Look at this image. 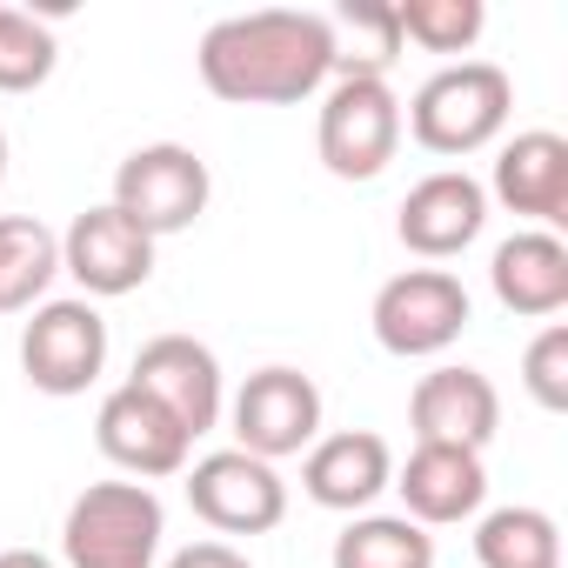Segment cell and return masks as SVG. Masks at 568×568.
I'll use <instances>...</instances> for the list:
<instances>
[{
  "instance_id": "cell-12",
  "label": "cell",
  "mask_w": 568,
  "mask_h": 568,
  "mask_svg": "<svg viewBox=\"0 0 568 568\" xmlns=\"http://www.w3.org/2000/svg\"><path fill=\"white\" fill-rule=\"evenodd\" d=\"M94 442H101V455L114 462V468H128L134 481H161V475H181L187 468V428L154 402V395H141L134 382H121L108 402H101V415H94Z\"/></svg>"
},
{
  "instance_id": "cell-23",
  "label": "cell",
  "mask_w": 568,
  "mask_h": 568,
  "mask_svg": "<svg viewBox=\"0 0 568 568\" xmlns=\"http://www.w3.org/2000/svg\"><path fill=\"white\" fill-rule=\"evenodd\" d=\"M61 68V41L41 14L28 8H0V94H34Z\"/></svg>"
},
{
  "instance_id": "cell-25",
  "label": "cell",
  "mask_w": 568,
  "mask_h": 568,
  "mask_svg": "<svg viewBox=\"0 0 568 568\" xmlns=\"http://www.w3.org/2000/svg\"><path fill=\"white\" fill-rule=\"evenodd\" d=\"M521 388H528L548 415L568 408V322H548V328L528 342V355H521Z\"/></svg>"
},
{
  "instance_id": "cell-11",
  "label": "cell",
  "mask_w": 568,
  "mask_h": 568,
  "mask_svg": "<svg viewBox=\"0 0 568 568\" xmlns=\"http://www.w3.org/2000/svg\"><path fill=\"white\" fill-rule=\"evenodd\" d=\"M128 382H134L141 395H154V402L187 428V442L207 435V428L221 422V408H227L221 362H214V348L194 342V335H154V342L134 355V375H128Z\"/></svg>"
},
{
  "instance_id": "cell-17",
  "label": "cell",
  "mask_w": 568,
  "mask_h": 568,
  "mask_svg": "<svg viewBox=\"0 0 568 568\" xmlns=\"http://www.w3.org/2000/svg\"><path fill=\"white\" fill-rule=\"evenodd\" d=\"M488 288H495V302H501L508 315H521V322L561 315V308H568V247H561V234H548V227L508 234V241L488 254Z\"/></svg>"
},
{
  "instance_id": "cell-28",
  "label": "cell",
  "mask_w": 568,
  "mask_h": 568,
  "mask_svg": "<svg viewBox=\"0 0 568 568\" xmlns=\"http://www.w3.org/2000/svg\"><path fill=\"white\" fill-rule=\"evenodd\" d=\"M0 181H8V128H0Z\"/></svg>"
},
{
  "instance_id": "cell-18",
  "label": "cell",
  "mask_w": 568,
  "mask_h": 568,
  "mask_svg": "<svg viewBox=\"0 0 568 568\" xmlns=\"http://www.w3.org/2000/svg\"><path fill=\"white\" fill-rule=\"evenodd\" d=\"M395 481V455L375 428H342V435H322L308 455H302V488L308 501L335 508V515H362L382 488Z\"/></svg>"
},
{
  "instance_id": "cell-13",
  "label": "cell",
  "mask_w": 568,
  "mask_h": 568,
  "mask_svg": "<svg viewBox=\"0 0 568 568\" xmlns=\"http://www.w3.org/2000/svg\"><path fill=\"white\" fill-rule=\"evenodd\" d=\"M481 227H488V194H481V181L462 174V168L422 174V181L408 187L402 214H395L402 247L422 254V261H455Z\"/></svg>"
},
{
  "instance_id": "cell-14",
  "label": "cell",
  "mask_w": 568,
  "mask_h": 568,
  "mask_svg": "<svg viewBox=\"0 0 568 568\" xmlns=\"http://www.w3.org/2000/svg\"><path fill=\"white\" fill-rule=\"evenodd\" d=\"M388 488L402 495V515H408L415 528H448V521L481 515V501H488V468H481L475 448L415 442V455L395 468Z\"/></svg>"
},
{
  "instance_id": "cell-9",
  "label": "cell",
  "mask_w": 568,
  "mask_h": 568,
  "mask_svg": "<svg viewBox=\"0 0 568 568\" xmlns=\"http://www.w3.org/2000/svg\"><path fill=\"white\" fill-rule=\"evenodd\" d=\"M187 508L214 535H267L288 515V481L241 448H221V455H201L187 468Z\"/></svg>"
},
{
  "instance_id": "cell-27",
  "label": "cell",
  "mask_w": 568,
  "mask_h": 568,
  "mask_svg": "<svg viewBox=\"0 0 568 568\" xmlns=\"http://www.w3.org/2000/svg\"><path fill=\"white\" fill-rule=\"evenodd\" d=\"M0 568H61V561L41 548H0Z\"/></svg>"
},
{
  "instance_id": "cell-20",
  "label": "cell",
  "mask_w": 568,
  "mask_h": 568,
  "mask_svg": "<svg viewBox=\"0 0 568 568\" xmlns=\"http://www.w3.org/2000/svg\"><path fill=\"white\" fill-rule=\"evenodd\" d=\"M328 568H435V535L408 515H355L335 535Z\"/></svg>"
},
{
  "instance_id": "cell-8",
  "label": "cell",
  "mask_w": 568,
  "mask_h": 568,
  "mask_svg": "<svg viewBox=\"0 0 568 568\" xmlns=\"http://www.w3.org/2000/svg\"><path fill=\"white\" fill-rule=\"evenodd\" d=\"M108 368V322L101 308L81 295V302H41L34 322L21 328V375L68 402V395H88Z\"/></svg>"
},
{
  "instance_id": "cell-2",
  "label": "cell",
  "mask_w": 568,
  "mask_h": 568,
  "mask_svg": "<svg viewBox=\"0 0 568 568\" xmlns=\"http://www.w3.org/2000/svg\"><path fill=\"white\" fill-rule=\"evenodd\" d=\"M515 114V81L495 68V61H448L435 68L415 101H408V134L442 154V161H462V154H481Z\"/></svg>"
},
{
  "instance_id": "cell-19",
  "label": "cell",
  "mask_w": 568,
  "mask_h": 568,
  "mask_svg": "<svg viewBox=\"0 0 568 568\" xmlns=\"http://www.w3.org/2000/svg\"><path fill=\"white\" fill-rule=\"evenodd\" d=\"M61 274V234L41 214H0V315H34Z\"/></svg>"
},
{
  "instance_id": "cell-24",
  "label": "cell",
  "mask_w": 568,
  "mask_h": 568,
  "mask_svg": "<svg viewBox=\"0 0 568 568\" xmlns=\"http://www.w3.org/2000/svg\"><path fill=\"white\" fill-rule=\"evenodd\" d=\"M395 28H402V48H428V54H468L488 28V8L481 0H395Z\"/></svg>"
},
{
  "instance_id": "cell-1",
  "label": "cell",
  "mask_w": 568,
  "mask_h": 568,
  "mask_svg": "<svg viewBox=\"0 0 568 568\" xmlns=\"http://www.w3.org/2000/svg\"><path fill=\"white\" fill-rule=\"evenodd\" d=\"M194 68L201 88L227 108H295L335 81V34L328 14H302V8L227 14L201 34Z\"/></svg>"
},
{
  "instance_id": "cell-26",
  "label": "cell",
  "mask_w": 568,
  "mask_h": 568,
  "mask_svg": "<svg viewBox=\"0 0 568 568\" xmlns=\"http://www.w3.org/2000/svg\"><path fill=\"white\" fill-rule=\"evenodd\" d=\"M168 568H254V561L227 541H187L181 555H168Z\"/></svg>"
},
{
  "instance_id": "cell-5",
  "label": "cell",
  "mask_w": 568,
  "mask_h": 568,
  "mask_svg": "<svg viewBox=\"0 0 568 568\" xmlns=\"http://www.w3.org/2000/svg\"><path fill=\"white\" fill-rule=\"evenodd\" d=\"M468 288L462 274L448 267H402L395 281H382L375 295V342L395 355V362H428V355H448L468 328Z\"/></svg>"
},
{
  "instance_id": "cell-6",
  "label": "cell",
  "mask_w": 568,
  "mask_h": 568,
  "mask_svg": "<svg viewBox=\"0 0 568 568\" xmlns=\"http://www.w3.org/2000/svg\"><path fill=\"white\" fill-rule=\"evenodd\" d=\"M207 194H214V174L194 148L181 141H148L134 148L121 168H114V207L148 234H187L201 214H207Z\"/></svg>"
},
{
  "instance_id": "cell-22",
  "label": "cell",
  "mask_w": 568,
  "mask_h": 568,
  "mask_svg": "<svg viewBox=\"0 0 568 568\" xmlns=\"http://www.w3.org/2000/svg\"><path fill=\"white\" fill-rule=\"evenodd\" d=\"M481 568H561V528L541 508H488L475 521Z\"/></svg>"
},
{
  "instance_id": "cell-21",
  "label": "cell",
  "mask_w": 568,
  "mask_h": 568,
  "mask_svg": "<svg viewBox=\"0 0 568 568\" xmlns=\"http://www.w3.org/2000/svg\"><path fill=\"white\" fill-rule=\"evenodd\" d=\"M335 34V74H375L388 81V68L402 61V28H395V0H342L328 14Z\"/></svg>"
},
{
  "instance_id": "cell-10",
  "label": "cell",
  "mask_w": 568,
  "mask_h": 568,
  "mask_svg": "<svg viewBox=\"0 0 568 568\" xmlns=\"http://www.w3.org/2000/svg\"><path fill=\"white\" fill-rule=\"evenodd\" d=\"M61 274H74L88 302H114V295H134L148 288L154 274V241L108 201V207H88L68 221L61 234Z\"/></svg>"
},
{
  "instance_id": "cell-16",
  "label": "cell",
  "mask_w": 568,
  "mask_h": 568,
  "mask_svg": "<svg viewBox=\"0 0 568 568\" xmlns=\"http://www.w3.org/2000/svg\"><path fill=\"white\" fill-rule=\"evenodd\" d=\"M495 194L508 214H528L535 227H561L568 221V141L555 128H528L515 141H501L495 154V181L481 187Z\"/></svg>"
},
{
  "instance_id": "cell-3",
  "label": "cell",
  "mask_w": 568,
  "mask_h": 568,
  "mask_svg": "<svg viewBox=\"0 0 568 568\" xmlns=\"http://www.w3.org/2000/svg\"><path fill=\"white\" fill-rule=\"evenodd\" d=\"M168 535V508L148 481H88L61 521L68 568H154Z\"/></svg>"
},
{
  "instance_id": "cell-7",
  "label": "cell",
  "mask_w": 568,
  "mask_h": 568,
  "mask_svg": "<svg viewBox=\"0 0 568 568\" xmlns=\"http://www.w3.org/2000/svg\"><path fill=\"white\" fill-rule=\"evenodd\" d=\"M234 422V448L254 455V462H288V455H308L322 442V388L302 375V368H254L227 408Z\"/></svg>"
},
{
  "instance_id": "cell-15",
  "label": "cell",
  "mask_w": 568,
  "mask_h": 568,
  "mask_svg": "<svg viewBox=\"0 0 568 568\" xmlns=\"http://www.w3.org/2000/svg\"><path fill=\"white\" fill-rule=\"evenodd\" d=\"M408 422H415V442H448V448H488L495 428H501V395L481 368H428L408 395Z\"/></svg>"
},
{
  "instance_id": "cell-4",
  "label": "cell",
  "mask_w": 568,
  "mask_h": 568,
  "mask_svg": "<svg viewBox=\"0 0 568 568\" xmlns=\"http://www.w3.org/2000/svg\"><path fill=\"white\" fill-rule=\"evenodd\" d=\"M322 168L335 181H382L395 148H402V101L375 74H335L322 88V121H315Z\"/></svg>"
}]
</instances>
